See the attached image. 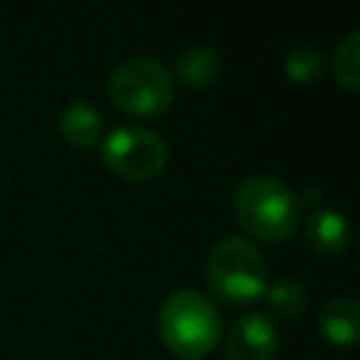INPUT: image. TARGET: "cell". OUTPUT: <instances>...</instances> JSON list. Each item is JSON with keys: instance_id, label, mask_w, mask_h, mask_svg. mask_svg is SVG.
Wrapping results in <instances>:
<instances>
[{"instance_id": "6da1fadb", "label": "cell", "mask_w": 360, "mask_h": 360, "mask_svg": "<svg viewBox=\"0 0 360 360\" xmlns=\"http://www.w3.org/2000/svg\"><path fill=\"white\" fill-rule=\"evenodd\" d=\"M158 332L180 360H200L217 349L222 338V318L208 295L197 290H177L158 312Z\"/></svg>"}, {"instance_id": "7a4b0ae2", "label": "cell", "mask_w": 360, "mask_h": 360, "mask_svg": "<svg viewBox=\"0 0 360 360\" xmlns=\"http://www.w3.org/2000/svg\"><path fill=\"white\" fill-rule=\"evenodd\" d=\"M239 225L264 242H284L301 222L298 197L292 188L273 174H250L239 183L233 197Z\"/></svg>"}, {"instance_id": "3957f363", "label": "cell", "mask_w": 360, "mask_h": 360, "mask_svg": "<svg viewBox=\"0 0 360 360\" xmlns=\"http://www.w3.org/2000/svg\"><path fill=\"white\" fill-rule=\"evenodd\" d=\"M205 278L219 301L245 307L264 295L267 264L253 242H248L245 236H225L208 253Z\"/></svg>"}, {"instance_id": "277c9868", "label": "cell", "mask_w": 360, "mask_h": 360, "mask_svg": "<svg viewBox=\"0 0 360 360\" xmlns=\"http://www.w3.org/2000/svg\"><path fill=\"white\" fill-rule=\"evenodd\" d=\"M107 93L129 115H158L174 98V76L158 59L132 56L112 68Z\"/></svg>"}, {"instance_id": "5b68a950", "label": "cell", "mask_w": 360, "mask_h": 360, "mask_svg": "<svg viewBox=\"0 0 360 360\" xmlns=\"http://www.w3.org/2000/svg\"><path fill=\"white\" fill-rule=\"evenodd\" d=\"M101 160L127 180H152L169 160L166 141L146 127H115L101 141Z\"/></svg>"}, {"instance_id": "8992f818", "label": "cell", "mask_w": 360, "mask_h": 360, "mask_svg": "<svg viewBox=\"0 0 360 360\" xmlns=\"http://www.w3.org/2000/svg\"><path fill=\"white\" fill-rule=\"evenodd\" d=\"M278 349V332L273 321L262 312H248L231 323L225 332L228 360H273Z\"/></svg>"}, {"instance_id": "52a82bcc", "label": "cell", "mask_w": 360, "mask_h": 360, "mask_svg": "<svg viewBox=\"0 0 360 360\" xmlns=\"http://www.w3.org/2000/svg\"><path fill=\"white\" fill-rule=\"evenodd\" d=\"M304 239L321 256H338L352 242V225L340 211L318 208L304 219Z\"/></svg>"}, {"instance_id": "ba28073f", "label": "cell", "mask_w": 360, "mask_h": 360, "mask_svg": "<svg viewBox=\"0 0 360 360\" xmlns=\"http://www.w3.org/2000/svg\"><path fill=\"white\" fill-rule=\"evenodd\" d=\"M318 329L332 346H354V343H360V301H354V298H332L318 312Z\"/></svg>"}, {"instance_id": "9c48e42d", "label": "cell", "mask_w": 360, "mask_h": 360, "mask_svg": "<svg viewBox=\"0 0 360 360\" xmlns=\"http://www.w3.org/2000/svg\"><path fill=\"white\" fill-rule=\"evenodd\" d=\"M174 73L191 87H208L222 73V56L211 45H188L177 53Z\"/></svg>"}, {"instance_id": "30bf717a", "label": "cell", "mask_w": 360, "mask_h": 360, "mask_svg": "<svg viewBox=\"0 0 360 360\" xmlns=\"http://www.w3.org/2000/svg\"><path fill=\"white\" fill-rule=\"evenodd\" d=\"M59 132L73 146H93L101 138V115L87 101H73L59 115Z\"/></svg>"}, {"instance_id": "8fae6325", "label": "cell", "mask_w": 360, "mask_h": 360, "mask_svg": "<svg viewBox=\"0 0 360 360\" xmlns=\"http://www.w3.org/2000/svg\"><path fill=\"white\" fill-rule=\"evenodd\" d=\"M332 73L346 87L360 93V28L349 31L332 51Z\"/></svg>"}, {"instance_id": "7c38bea8", "label": "cell", "mask_w": 360, "mask_h": 360, "mask_svg": "<svg viewBox=\"0 0 360 360\" xmlns=\"http://www.w3.org/2000/svg\"><path fill=\"white\" fill-rule=\"evenodd\" d=\"M267 309L278 318H298L307 309V290L295 278H278L264 290Z\"/></svg>"}, {"instance_id": "4fadbf2b", "label": "cell", "mask_w": 360, "mask_h": 360, "mask_svg": "<svg viewBox=\"0 0 360 360\" xmlns=\"http://www.w3.org/2000/svg\"><path fill=\"white\" fill-rule=\"evenodd\" d=\"M326 62H323V53L315 48V45H298L295 51L287 53L284 59V73L287 79L298 82V84H307L312 79H318L323 73Z\"/></svg>"}]
</instances>
